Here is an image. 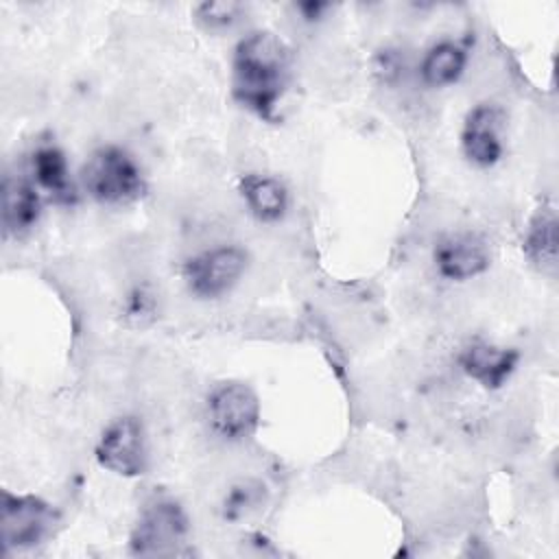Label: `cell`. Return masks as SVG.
I'll use <instances>...</instances> for the list:
<instances>
[{
  "mask_svg": "<svg viewBox=\"0 0 559 559\" xmlns=\"http://www.w3.org/2000/svg\"><path fill=\"white\" fill-rule=\"evenodd\" d=\"M288 74V46L271 31H251L234 48L231 96L258 118L273 122Z\"/></svg>",
  "mask_w": 559,
  "mask_h": 559,
  "instance_id": "cell-1",
  "label": "cell"
},
{
  "mask_svg": "<svg viewBox=\"0 0 559 559\" xmlns=\"http://www.w3.org/2000/svg\"><path fill=\"white\" fill-rule=\"evenodd\" d=\"M85 192L103 205H127L144 197L146 179L135 157L116 144L98 146L81 168Z\"/></svg>",
  "mask_w": 559,
  "mask_h": 559,
  "instance_id": "cell-2",
  "label": "cell"
},
{
  "mask_svg": "<svg viewBox=\"0 0 559 559\" xmlns=\"http://www.w3.org/2000/svg\"><path fill=\"white\" fill-rule=\"evenodd\" d=\"M190 533V520L175 498L148 500L133 524L129 548L140 557H170L183 550Z\"/></svg>",
  "mask_w": 559,
  "mask_h": 559,
  "instance_id": "cell-3",
  "label": "cell"
},
{
  "mask_svg": "<svg viewBox=\"0 0 559 559\" xmlns=\"http://www.w3.org/2000/svg\"><path fill=\"white\" fill-rule=\"evenodd\" d=\"M249 255L238 245H216L190 255L181 266L186 288L199 299L227 295L247 271Z\"/></svg>",
  "mask_w": 559,
  "mask_h": 559,
  "instance_id": "cell-4",
  "label": "cell"
},
{
  "mask_svg": "<svg viewBox=\"0 0 559 559\" xmlns=\"http://www.w3.org/2000/svg\"><path fill=\"white\" fill-rule=\"evenodd\" d=\"M210 428L225 441L249 439L260 424V402L255 391L238 380L216 384L205 402Z\"/></svg>",
  "mask_w": 559,
  "mask_h": 559,
  "instance_id": "cell-5",
  "label": "cell"
},
{
  "mask_svg": "<svg viewBox=\"0 0 559 559\" xmlns=\"http://www.w3.org/2000/svg\"><path fill=\"white\" fill-rule=\"evenodd\" d=\"M52 524L55 511L39 496L2 491L0 531L7 550H26L41 544Z\"/></svg>",
  "mask_w": 559,
  "mask_h": 559,
  "instance_id": "cell-6",
  "label": "cell"
},
{
  "mask_svg": "<svg viewBox=\"0 0 559 559\" xmlns=\"http://www.w3.org/2000/svg\"><path fill=\"white\" fill-rule=\"evenodd\" d=\"M94 454L100 467L118 476H142L148 467V445L142 421L131 415L114 419L103 430Z\"/></svg>",
  "mask_w": 559,
  "mask_h": 559,
  "instance_id": "cell-7",
  "label": "cell"
},
{
  "mask_svg": "<svg viewBox=\"0 0 559 559\" xmlns=\"http://www.w3.org/2000/svg\"><path fill=\"white\" fill-rule=\"evenodd\" d=\"M435 269L443 280L465 282L489 269V245L480 234L474 231H456L437 242Z\"/></svg>",
  "mask_w": 559,
  "mask_h": 559,
  "instance_id": "cell-8",
  "label": "cell"
},
{
  "mask_svg": "<svg viewBox=\"0 0 559 559\" xmlns=\"http://www.w3.org/2000/svg\"><path fill=\"white\" fill-rule=\"evenodd\" d=\"M502 109L493 103H478L463 120L461 148L467 162L489 168L502 157Z\"/></svg>",
  "mask_w": 559,
  "mask_h": 559,
  "instance_id": "cell-9",
  "label": "cell"
},
{
  "mask_svg": "<svg viewBox=\"0 0 559 559\" xmlns=\"http://www.w3.org/2000/svg\"><path fill=\"white\" fill-rule=\"evenodd\" d=\"M520 362L515 347H502L487 341H472L459 354V365L467 378L483 389H500Z\"/></svg>",
  "mask_w": 559,
  "mask_h": 559,
  "instance_id": "cell-10",
  "label": "cell"
},
{
  "mask_svg": "<svg viewBox=\"0 0 559 559\" xmlns=\"http://www.w3.org/2000/svg\"><path fill=\"white\" fill-rule=\"evenodd\" d=\"M41 214V197L37 186L24 177L7 175L2 181V227L7 236L20 238L28 234Z\"/></svg>",
  "mask_w": 559,
  "mask_h": 559,
  "instance_id": "cell-11",
  "label": "cell"
},
{
  "mask_svg": "<svg viewBox=\"0 0 559 559\" xmlns=\"http://www.w3.org/2000/svg\"><path fill=\"white\" fill-rule=\"evenodd\" d=\"M31 175L37 188L46 190L55 203L72 205L76 188L70 179V168L63 151L55 144H44L31 155Z\"/></svg>",
  "mask_w": 559,
  "mask_h": 559,
  "instance_id": "cell-12",
  "label": "cell"
},
{
  "mask_svg": "<svg viewBox=\"0 0 559 559\" xmlns=\"http://www.w3.org/2000/svg\"><path fill=\"white\" fill-rule=\"evenodd\" d=\"M240 197L247 205V210L262 223H275L284 218L288 210V190L286 186L271 177L260 173H249L238 183Z\"/></svg>",
  "mask_w": 559,
  "mask_h": 559,
  "instance_id": "cell-13",
  "label": "cell"
},
{
  "mask_svg": "<svg viewBox=\"0 0 559 559\" xmlns=\"http://www.w3.org/2000/svg\"><path fill=\"white\" fill-rule=\"evenodd\" d=\"M465 66L467 50L452 39H441L426 50L419 63V74L428 87H448L461 79Z\"/></svg>",
  "mask_w": 559,
  "mask_h": 559,
  "instance_id": "cell-14",
  "label": "cell"
},
{
  "mask_svg": "<svg viewBox=\"0 0 559 559\" xmlns=\"http://www.w3.org/2000/svg\"><path fill=\"white\" fill-rule=\"evenodd\" d=\"M524 253L542 271H552L557 264V214L552 205H542L526 229Z\"/></svg>",
  "mask_w": 559,
  "mask_h": 559,
  "instance_id": "cell-15",
  "label": "cell"
},
{
  "mask_svg": "<svg viewBox=\"0 0 559 559\" xmlns=\"http://www.w3.org/2000/svg\"><path fill=\"white\" fill-rule=\"evenodd\" d=\"M262 498H264V485L260 480H251V478L240 480L227 491L223 500V518L229 522H236L249 511H253L262 502Z\"/></svg>",
  "mask_w": 559,
  "mask_h": 559,
  "instance_id": "cell-16",
  "label": "cell"
},
{
  "mask_svg": "<svg viewBox=\"0 0 559 559\" xmlns=\"http://www.w3.org/2000/svg\"><path fill=\"white\" fill-rule=\"evenodd\" d=\"M242 13V4L234 0H216V2H201L194 9L197 22L207 31H223L238 22Z\"/></svg>",
  "mask_w": 559,
  "mask_h": 559,
  "instance_id": "cell-17",
  "label": "cell"
},
{
  "mask_svg": "<svg viewBox=\"0 0 559 559\" xmlns=\"http://www.w3.org/2000/svg\"><path fill=\"white\" fill-rule=\"evenodd\" d=\"M297 9L301 11V15L306 20H317L328 9V4L325 2H301V4H297Z\"/></svg>",
  "mask_w": 559,
  "mask_h": 559,
  "instance_id": "cell-18",
  "label": "cell"
}]
</instances>
